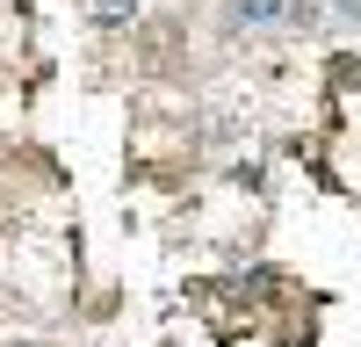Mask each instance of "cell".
Here are the masks:
<instances>
[{"label": "cell", "instance_id": "3957f363", "mask_svg": "<svg viewBox=\"0 0 361 347\" xmlns=\"http://www.w3.org/2000/svg\"><path fill=\"white\" fill-rule=\"evenodd\" d=\"M333 15H347V22H361V0H325Z\"/></svg>", "mask_w": 361, "mask_h": 347}, {"label": "cell", "instance_id": "7a4b0ae2", "mask_svg": "<svg viewBox=\"0 0 361 347\" xmlns=\"http://www.w3.org/2000/svg\"><path fill=\"white\" fill-rule=\"evenodd\" d=\"M137 8H145V0H94L102 22H123V15H137Z\"/></svg>", "mask_w": 361, "mask_h": 347}, {"label": "cell", "instance_id": "6da1fadb", "mask_svg": "<svg viewBox=\"0 0 361 347\" xmlns=\"http://www.w3.org/2000/svg\"><path fill=\"white\" fill-rule=\"evenodd\" d=\"M289 8L296 0H231V22L238 29H275V22H289Z\"/></svg>", "mask_w": 361, "mask_h": 347}]
</instances>
